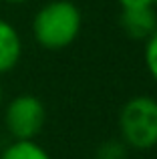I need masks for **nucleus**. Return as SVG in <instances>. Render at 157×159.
Here are the masks:
<instances>
[{
	"label": "nucleus",
	"instance_id": "obj_1",
	"mask_svg": "<svg viewBox=\"0 0 157 159\" xmlns=\"http://www.w3.org/2000/svg\"><path fill=\"white\" fill-rule=\"evenodd\" d=\"M32 36L47 51L71 47L83 28V14L71 0H51L36 10L32 18Z\"/></svg>",
	"mask_w": 157,
	"mask_h": 159
},
{
	"label": "nucleus",
	"instance_id": "obj_2",
	"mask_svg": "<svg viewBox=\"0 0 157 159\" xmlns=\"http://www.w3.org/2000/svg\"><path fill=\"white\" fill-rule=\"evenodd\" d=\"M121 141L131 149L147 151L157 145V101L149 95L129 99L119 111Z\"/></svg>",
	"mask_w": 157,
	"mask_h": 159
},
{
	"label": "nucleus",
	"instance_id": "obj_3",
	"mask_svg": "<svg viewBox=\"0 0 157 159\" xmlns=\"http://www.w3.org/2000/svg\"><path fill=\"white\" fill-rule=\"evenodd\" d=\"M47 123V107L36 95H16L4 109V125L14 141H30Z\"/></svg>",
	"mask_w": 157,
	"mask_h": 159
},
{
	"label": "nucleus",
	"instance_id": "obj_4",
	"mask_svg": "<svg viewBox=\"0 0 157 159\" xmlns=\"http://www.w3.org/2000/svg\"><path fill=\"white\" fill-rule=\"evenodd\" d=\"M123 32L133 40H147L157 28V14L153 6L149 8H133V10H121L119 16Z\"/></svg>",
	"mask_w": 157,
	"mask_h": 159
},
{
	"label": "nucleus",
	"instance_id": "obj_5",
	"mask_svg": "<svg viewBox=\"0 0 157 159\" xmlns=\"http://www.w3.org/2000/svg\"><path fill=\"white\" fill-rule=\"evenodd\" d=\"M22 58V39L20 32L8 20L0 18V75L16 69Z\"/></svg>",
	"mask_w": 157,
	"mask_h": 159
},
{
	"label": "nucleus",
	"instance_id": "obj_6",
	"mask_svg": "<svg viewBox=\"0 0 157 159\" xmlns=\"http://www.w3.org/2000/svg\"><path fill=\"white\" fill-rule=\"evenodd\" d=\"M0 159H52L44 147H40L34 139L30 141H12L0 153Z\"/></svg>",
	"mask_w": 157,
	"mask_h": 159
},
{
	"label": "nucleus",
	"instance_id": "obj_7",
	"mask_svg": "<svg viewBox=\"0 0 157 159\" xmlns=\"http://www.w3.org/2000/svg\"><path fill=\"white\" fill-rule=\"evenodd\" d=\"M129 147L121 139H107L95 151V159H127Z\"/></svg>",
	"mask_w": 157,
	"mask_h": 159
},
{
	"label": "nucleus",
	"instance_id": "obj_8",
	"mask_svg": "<svg viewBox=\"0 0 157 159\" xmlns=\"http://www.w3.org/2000/svg\"><path fill=\"white\" fill-rule=\"evenodd\" d=\"M143 61H145L147 73L157 81V28L153 34L145 40V51H143Z\"/></svg>",
	"mask_w": 157,
	"mask_h": 159
},
{
	"label": "nucleus",
	"instance_id": "obj_9",
	"mask_svg": "<svg viewBox=\"0 0 157 159\" xmlns=\"http://www.w3.org/2000/svg\"><path fill=\"white\" fill-rule=\"evenodd\" d=\"M121 10H133V8H149L155 6L153 0H117Z\"/></svg>",
	"mask_w": 157,
	"mask_h": 159
},
{
	"label": "nucleus",
	"instance_id": "obj_10",
	"mask_svg": "<svg viewBox=\"0 0 157 159\" xmlns=\"http://www.w3.org/2000/svg\"><path fill=\"white\" fill-rule=\"evenodd\" d=\"M2 2H6V4H24V2H28V0H2Z\"/></svg>",
	"mask_w": 157,
	"mask_h": 159
},
{
	"label": "nucleus",
	"instance_id": "obj_11",
	"mask_svg": "<svg viewBox=\"0 0 157 159\" xmlns=\"http://www.w3.org/2000/svg\"><path fill=\"white\" fill-rule=\"evenodd\" d=\"M2 101H4V89H2V85H0V107H2Z\"/></svg>",
	"mask_w": 157,
	"mask_h": 159
},
{
	"label": "nucleus",
	"instance_id": "obj_12",
	"mask_svg": "<svg viewBox=\"0 0 157 159\" xmlns=\"http://www.w3.org/2000/svg\"><path fill=\"white\" fill-rule=\"evenodd\" d=\"M153 2H155V6H157V0H153Z\"/></svg>",
	"mask_w": 157,
	"mask_h": 159
}]
</instances>
